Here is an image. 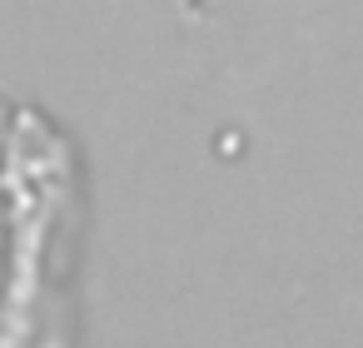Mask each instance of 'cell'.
Instances as JSON below:
<instances>
[{
    "label": "cell",
    "instance_id": "obj_1",
    "mask_svg": "<svg viewBox=\"0 0 363 348\" xmlns=\"http://www.w3.org/2000/svg\"><path fill=\"white\" fill-rule=\"evenodd\" d=\"M70 194L65 145L0 100V348H60Z\"/></svg>",
    "mask_w": 363,
    "mask_h": 348
}]
</instances>
